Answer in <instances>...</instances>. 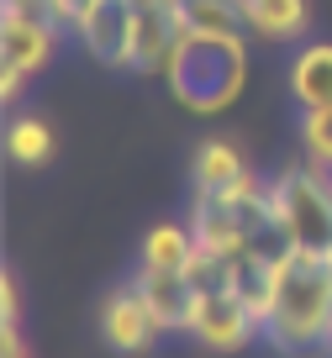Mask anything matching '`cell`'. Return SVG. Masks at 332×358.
<instances>
[{
    "label": "cell",
    "mask_w": 332,
    "mask_h": 358,
    "mask_svg": "<svg viewBox=\"0 0 332 358\" xmlns=\"http://www.w3.org/2000/svg\"><path fill=\"white\" fill-rule=\"evenodd\" d=\"M190 232H195V248H200L206 258H216V264H237L243 253L264 248L254 232H248L243 216H237L227 201H216V195H195V216H190Z\"/></svg>",
    "instance_id": "cell-6"
},
{
    "label": "cell",
    "mask_w": 332,
    "mask_h": 358,
    "mask_svg": "<svg viewBox=\"0 0 332 358\" xmlns=\"http://www.w3.org/2000/svg\"><path fill=\"white\" fill-rule=\"evenodd\" d=\"M243 153H237L227 137H206L195 148V164H190V179H195V195H221L233 179H243Z\"/></svg>",
    "instance_id": "cell-11"
},
{
    "label": "cell",
    "mask_w": 332,
    "mask_h": 358,
    "mask_svg": "<svg viewBox=\"0 0 332 358\" xmlns=\"http://www.w3.org/2000/svg\"><path fill=\"white\" fill-rule=\"evenodd\" d=\"M169 90L174 101L190 106L200 116H216L243 95L248 85V48L243 37H206V32H185L169 58Z\"/></svg>",
    "instance_id": "cell-2"
},
{
    "label": "cell",
    "mask_w": 332,
    "mask_h": 358,
    "mask_svg": "<svg viewBox=\"0 0 332 358\" xmlns=\"http://www.w3.org/2000/svg\"><path fill=\"white\" fill-rule=\"evenodd\" d=\"M275 264H279V295L275 316L264 322V337L279 353L332 348V258L279 248Z\"/></svg>",
    "instance_id": "cell-1"
},
{
    "label": "cell",
    "mask_w": 332,
    "mask_h": 358,
    "mask_svg": "<svg viewBox=\"0 0 332 358\" xmlns=\"http://www.w3.org/2000/svg\"><path fill=\"white\" fill-rule=\"evenodd\" d=\"M132 22H137V0H90L74 16V37L106 69H132Z\"/></svg>",
    "instance_id": "cell-4"
},
{
    "label": "cell",
    "mask_w": 332,
    "mask_h": 358,
    "mask_svg": "<svg viewBox=\"0 0 332 358\" xmlns=\"http://www.w3.org/2000/svg\"><path fill=\"white\" fill-rule=\"evenodd\" d=\"M290 95L306 111L332 106V43H306L290 58Z\"/></svg>",
    "instance_id": "cell-10"
},
{
    "label": "cell",
    "mask_w": 332,
    "mask_h": 358,
    "mask_svg": "<svg viewBox=\"0 0 332 358\" xmlns=\"http://www.w3.org/2000/svg\"><path fill=\"white\" fill-rule=\"evenodd\" d=\"M269 201H275L285 248L332 258V174L327 169H311V164L285 169V174L269 185Z\"/></svg>",
    "instance_id": "cell-3"
},
{
    "label": "cell",
    "mask_w": 332,
    "mask_h": 358,
    "mask_svg": "<svg viewBox=\"0 0 332 358\" xmlns=\"http://www.w3.org/2000/svg\"><path fill=\"white\" fill-rule=\"evenodd\" d=\"M195 232L190 227H179V222H158V227H148V237H143V268H174V274H185L190 264H195Z\"/></svg>",
    "instance_id": "cell-14"
},
{
    "label": "cell",
    "mask_w": 332,
    "mask_h": 358,
    "mask_svg": "<svg viewBox=\"0 0 332 358\" xmlns=\"http://www.w3.org/2000/svg\"><path fill=\"white\" fill-rule=\"evenodd\" d=\"M100 332H106V343L116 348V353H143L158 337V322H153V311H148V301L137 295V285H127V290H116L106 301Z\"/></svg>",
    "instance_id": "cell-8"
},
{
    "label": "cell",
    "mask_w": 332,
    "mask_h": 358,
    "mask_svg": "<svg viewBox=\"0 0 332 358\" xmlns=\"http://www.w3.org/2000/svg\"><path fill=\"white\" fill-rule=\"evenodd\" d=\"M300 148H306L311 169H327L332 174V106H317V111L300 116Z\"/></svg>",
    "instance_id": "cell-16"
},
{
    "label": "cell",
    "mask_w": 332,
    "mask_h": 358,
    "mask_svg": "<svg viewBox=\"0 0 332 358\" xmlns=\"http://www.w3.org/2000/svg\"><path fill=\"white\" fill-rule=\"evenodd\" d=\"M185 32L206 37H243V0H169Z\"/></svg>",
    "instance_id": "cell-13"
},
{
    "label": "cell",
    "mask_w": 332,
    "mask_h": 358,
    "mask_svg": "<svg viewBox=\"0 0 332 358\" xmlns=\"http://www.w3.org/2000/svg\"><path fill=\"white\" fill-rule=\"evenodd\" d=\"M137 295L148 301L158 332H179V327H195V306H200V285L190 274H174V268H143L137 274Z\"/></svg>",
    "instance_id": "cell-7"
},
{
    "label": "cell",
    "mask_w": 332,
    "mask_h": 358,
    "mask_svg": "<svg viewBox=\"0 0 332 358\" xmlns=\"http://www.w3.org/2000/svg\"><path fill=\"white\" fill-rule=\"evenodd\" d=\"M53 27L43 22H11V16H0V69H11V74L32 79L48 69L53 58Z\"/></svg>",
    "instance_id": "cell-9"
},
{
    "label": "cell",
    "mask_w": 332,
    "mask_h": 358,
    "mask_svg": "<svg viewBox=\"0 0 332 358\" xmlns=\"http://www.w3.org/2000/svg\"><path fill=\"white\" fill-rule=\"evenodd\" d=\"M190 332H195L206 348H216V353H233V348H243L248 337L264 332V327H258L254 311L233 295V285H206V290H200L195 327H190Z\"/></svg>",
    "instance_id": "cell-5"
},
{
    "label": "cell",
    "mask_w": 332,
    "mask_h": 358,
    "mask_svg": "<svg viewBox=\"0 0 332 358\" xmlns=\"http://www.w3.org/2000/svg\"><path fill=\"white\" fill-rule=\"evenodd\" d=\"M306 22H311L306 0H243V27H254L258 37H275V43L300 37Z\"/></svg>",
    "instance_id": "cell-12"
},
{
    "label": "cell",
    "mask_w": 332,
    "mask_h": 358,
    "mask_svg": "<svg viewBox=\"0 0 332 358\" xmlns=\"http://www.w3.org/2000/svg\"><path fill=\"white\" fill-rule=\"evenodd\" d=\"M0 327H16V274H0Z\"/></svg>",
    "instance_id": "cell-17"
},
{
    "label": "cell",
    "mask_w": 332,
    "mask_h": 358,
    "mask_svg": "<svg viewBox=\"0 0 332 358\" xmlns=\"http://www.w3.org/2000/svg\"><path fill=\"white\" fill-rule=\"evenodd\" d=\"M22 85H27L22 74H11V69H0V95H6V101H16V95H22Z\"/></svg>",
    "instance_id": "cell-19"
},
{
    "label": "cell",
    "mask_w": 332,
    "mask_h": 358,
    "mask_svg": "<svg viewBox=\"0 0 332 358\" xmlns=\"http://www.w3.org/2000/svg\"><path fill=\"white\" fill-rule=\"evenodd\" d=\"M6 153H11L16 164H27V169L48 164V153H53V132H48V122H37V116H16V122L6 127Z\"/></svg>",
    "instance_id": "cell-15"
},
{
    "label": "cell",
    "mask_w": 332,
    "mask_h": 358,
    "mask_svg": "<svg viewBox=\"0 0 332 358\" xmlns=\"http://www.w3.org/2000/svg\"><path fill=\"white\" fill-rule=\"evenodd\" d=\"M90 0H53V11H58V27H74V16L85 11Z\"/></svg>",
    "instance_id": "cell-18"
}]
</instances>
